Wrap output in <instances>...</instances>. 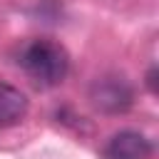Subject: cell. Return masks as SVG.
Returning a JSON list of instances; mask_svg holds the SVG:
<instances>
[{"instance_id": "obj_1", "label": "cell", "mask_w": 159, "mask_h": 159, "mask_svg": "<svg viewBox=\"0 0 159 159\" xmlns=\"http://www.w3.org/2000/svg\"><path fill=\"white\" fill-rule=\"evenodd\" d=\"M20 65L37 87H57L70 72V55L60 42L40 37L25 45Z\"/></svg>"}, {"instance_id": "obj_2", "label": "cell", "mask_w": 159, "mask_h": 159, "mask_svg": "<svg viewBox=\"0 0 159 159\" xmlns=\"http://www.w3.org/2000/svg\"><path fill=\"white\" fill-rule=\"evenodd\" d=\"M89 99L97 109L117 114L132 104V87L122 77H102V80H94L89 89Z\"/></svg>"}, {"instance_id": "obj_3", "label": "cell", "mask_w": 159, "mask_h": 159, "mask_svg": "<svg viewBox=\"0 0 159 159\" xmlns=\"http://www.w3.org/2000/svg\"><path fill=\"white\" fill-rule=\"evenodd\" d=\"M149 157H152V142L134 129H122L112 134V139L104 147V159H149Z\"/></svg>"}, {"instance_id": "obj_4", "label": "cell", "mask_w": 159, "mask_h": 159, "mask_svg": "<svg viewBox=\"0 0 159 159\" xmlns=\"http://www.w3.org/2000/svg\"><path fill=\"white\" fill-rule=\"evenodd\" d=\"M25 114H27L25 94L12 84L0 82V127H12V124L22 122Z\"/></svg>"}]
</instances>
